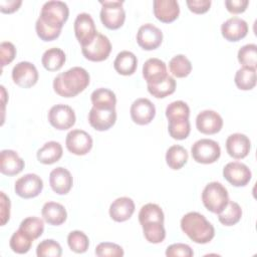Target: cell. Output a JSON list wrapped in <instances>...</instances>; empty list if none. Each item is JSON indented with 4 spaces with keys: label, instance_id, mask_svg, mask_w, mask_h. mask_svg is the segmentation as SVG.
<instances>
[{
    "label": "cell",
    "instance_id": "obj_24",
    "mask_svg": "<svg viewBox=\"0 0 257 257\" xmlns=\"http://www.w3.org/2000/svg\"><path fill=\"white\" fill-rule=\"evenodd\" d=\"M135 212V203L128 197L115 199L109 206V216L115 222L128 220Z\"/></svg>",
    "mask_w": 257,
    "mask_h": 257
},
{
    "label": "cell",
    "instance_id": "obj_18",
    "mask_svg": "<svg viewBox=\"0 0 257 257\" xmlns=\"http://www.w3.org/2000/svg\"><path fill=\"white\" fill-rule=\"evenodd\" d=\"M251 149L249 138L243 134L236 133L230 135L226 140V150L230 157L240 160L248 156Z\"/></svg>",
    "mask_w": 257,
    "mask_h": 257
},
{
    "label": "cell",
    "instance_id": "obj_8",
    "mask_svg": "<svg viewBox=\"0 0 257 257\" xmlns=\"http://www.w3.org/2000/svg\"><path fill=\"white\" fill-rule=\"evenodd\" d=\"M110 51V41L105 35L101 33H97L91 43L81 47V52L83 56L86 59L94 62L105 60L109 56Z\"/></svg>",
    "mask_w": 257,
    "mask_h": 257
},
{
    "label": "cell",
    "instance_id": "obj_51",
    "mask_svg": "<svg viewBox=\"0 0 257 257\" xmlns=\"http://www.w3.org/2000/svg\"><path fill=\"white\" fill-rule=\"evenodd\" d=\"M22 1L21 0H2L0 1V11L2 13H13L19 9L21 6Z\"/></svg>",
    "mask_w": 257,
    "mask_h": 257
},
{
    "label": "cell",
    "instance_id": "obj_3",
    "mask_svg": "<svg viewBox=\"0 0 257 257\" xmlns=\"http://www.w3.org/2000/svg\"><path fill=\"white\" fill-rule=\"evenodd\" d=\"M202 202L210 212L220 213L229 202L227 189L219 182H211L202 192Z\"/></svg>",
    "mask_w": 257,
    "mask_h": 257
},
{
    "label": "cell",
    "instance_id": "obj_7",
    "mask_svg": "<svg viewBox=\"0 0 257 257\" xmlns=\"http://www.w3.org/2000/svg\"><path fill=\"white\" fill-rule=\"evenodd\" d=\"M74 33L81 47L88 45L93 41L98 33L94 21L88 13H79L74 20Z\"/></svg>",
    "mask_w": 257,
    "mask_h": 257
},
{
    "label": "cell",
    "instance_id": "obj_6",
    "mask_svg": "<svg viewBox=\"0 0 257 257\" xmlns=\"http://www.w3.org/2000/svg\"><path fill=\"white\" fill-rule=\"evenodd\" d=\"M191 154L197 163L213 164L221 156V149L217 142L210 139H201L197 141L191 149Z\"/></svg>",
    "mask_w": 257,
    "mask_h": 257
},
{
    "label": "cell",
    "instance_id": "obj_1",
    "mask_svg": "<svg viewBox=\"0 0 257 257\" xmlns=\"http://www.w3.org/2000/svg\"><path fill=\"white\" fill-rule=\"evenodd\" d=\"M89 79V74L84 68L74 66L56 75L53 80V89L62 97H73L88 86Z\"/></svg>",
    "mask_w": 257,
    "mask_h": 257
},
{
    "label": "cell",
    "instance_id": "obj_23",
    "mask_svg": "<svg viewBox=\"0 0 257 257\" xmlns=\"http://www.w3.org/2000/svg\"><path fill=\"white\" fill-rule=\"evenodd\" d=\"M24 161L12 150H3L0 153V172L6 176H15L24 169Z\"/></svg>",
    "mask_w": 257,
    "mask_h": 257
},
{
    "label": "cell",
    "instance_id": "obj_40",
    "mask_svg": "<svg viewBox=\"0 0 257 257\" xmlns=\"http://www.w3.org/2000/svg\"><path fill=\"white\" fill-rule=\"evenodd\" d=\"M166 116L169 121L178 119H189L190 107L183 100L173 101L166 108Z\"/></svg>",
    "mask_w": 257,
    "mask_h": 257
},
{
    "label": "cell",
    "instance_id": "obj_46",
    "mask_svg": "<svg viewBox=\"0 0 257 257\" xmlns=\"http://www.w3.org/2000/svg\"><path fill=\"white\" fill-rule=\"evenodd\" d=\"M16 56V48L13 43L9 41H3L0 44V58H1V66L11 63Z\"/></svg>",
    "mask_w": 257,
    "mask_h": 257
},
{
    "label": "cell",
    "instance_id": "obj_17",
    "mask_svg": "<svg viewBox=\"0 0 257 257\" xmlns=\"http://www.w3.org/2000/svg\"><path fill=\"white\" fill-rule=\"evenodd\" d=\"M116 120L115 108L102 109L91 107L88 113V122L96 131L103 132L110 128Z\"/></svg>",
    "mask_w": 257,
    "mask_h": 257
},
{
    "label": "cell",
    "instance_id": "obj_41",
    "mask_svg": "<svg viewBox=\"0 0 257 257\" xmlns=\"http://www.w3.org/2000/svg\"><path fill=\"white\" fill-rule=\"evenodd\" d=\"M67 243L69 248L75 253H84L88 249V237L82 231H71L67 236Z\"/></svg>",
    "mask_w": 257,
    "mask_h": 257
},
{
    "label": "cell",
    "instance_id": "obj_10",
    "mask_svg": "<svg viewBox=\"0 0 257 257\" xmlns=\"http://www.w3.org/2000/svg\"><path fill=\"white\" fill-rule=\"evenodd\" d=\"M43 189V181L36 174H26L15 182V193L24 199L37 197Z\"/></svg>",
    "mask_w": 257,
    "mask_h": 257
},
{
    "label": "cell",
    "instance_id": "obj_29",
    "mask_svg": "<svg viewBox=\"0 0 257 257\" xmlns=\"http://www.w3.org/2000/svg\"><path fill=\"white\" fill-rule=\"evenodd\" d=\"M66 56L62 49L57 47H52L47 49L41 58L43 67L48 71L59 70L65 63Z\"/></svg>",
    "mask_w": 257,
    "mask_h": 257
},
{
    "label": "cell",
    "instance_id": "obj_44",
    "mask_svg": "<svg viewBox=\"0 0 257 257\" xmlns=\"http://www.w3.org/2000/svg\"><path fill=\"white\" fill-rule=\"evenodd\" d=\"M123 254V249L115 243L102 242L95 248V255L98 257H121Z\"/></svg>",
    "mask_w": 257,
    "mask_h": 257
},
{
    "label": "cell",
    "instance_id": "obj_21",
    "mask_svg": "<svg viewBox=\"0 0 257 257\" xmlns=\"http://www.w3.org/2000/svg\"><path fill=\"white\" fill-rule=\"evenodd\" d=\"M154 14L161 22H173L180 14L179 3L176 0H155Z\"/></svg>",
    "mask_w": 257,
    "mask_h": 257
},
{
    "label": "cell",
    "instance_id": "obj_33",
    "mask_svg": "<svg viewBox=\"0 0 257 257\" xmlns=\"http://www.w3.org/2000/svg\"><path fill=\"white\" fill-rule=\"evenodd\" d=\"M234 81L241 90H250L256 85V69L250 67H241L237 70Z\"/></svg>",
    "mask_w": 257,
    "mask_h": 257
},
{
    "label": "cell",
    "instance_id": "obj_31",
    "mask_svg": "<svg viewBox=\"0 0 257 257\" xmlns=\"http://www.w3.org/2000/svg\"><path fill=\"white\" fill-rule=\"evenodd\" d=\"M242 217V209L240 205L236 202L230 201L225 206V208L218 213V219L220 223L225 226H233L237 224Z\"/></svg>",
    "mask_w": 257,
    "mask_h": 257
},
{
    "label": "cell",
    "instance_id": "obj_39",
    "mask_svg": "<svg viewBox=\"0 0 257 257\" xmlns=\"http://www.w3.org/2000/svg\"><path fill=\"white\" fill-rule=\"evenodd\" d=\"M238 61L243 67L257 68V45L250 43L242 46L238 51Z\"/></svg>",
    "mask_w": 257,
    "mask_h": 257
},
{
    "label": "cell",
    "instance_id": "obj_43",
    "mask_svg": "<svg viewBox=\"0 0 257 257\" xmlns=\"http://www.w3.org/2000/svg\"><path fill=\"white\" fill-rule=\"evenodd\" d=\"M61 254L60 244L52 239L43 240L36 248V255L38 257H60Z\"/></svg>",
    "mask_w": 257,
    "mask_h": 257
},
{
    "label": "cell",
    "instance_id": "obj_47",
    "mask_svg": "<svg viewBox=\"0 0 257 257\" xmlns=\"http://www.w3.org/2000/svg\"><path fill=\"white\" fill-rule=\"evenodd\" d=\"M193 255H194V252L191 249V247L183 243L172 244L166 250V256L168 257H176V256L192 257Z\"/></svg>",
    "mask_w": 257,
    "mask_h": 257
},
{
    "label": "cell",
    "instance_id": "obj_26",
    "mask_svg": "<svg viewBox=\"0 0 257 257\" xmlns=\"http://www.w3.org/2000/svg\"><path fill=\"white\" fill-rule=\"evenodd\" d=\"M138 66V59L137 56L131 51H120L114 61L113 67L115 71L121 75H132L135 73Z\"/></svg>",
    "mask_w": 257,
    "mask_h": 257
},
{
    "label": "cell",
    "instance_id": "obj_2",
    "mask_svg": "<svg viewBox=\"0 0 257 257\" xmlns=\"http://www.w3.org/2000/svg\"><path fill=\"white\" fill-rule=\"evenodd\" d=\"M182 231L195 243H209L215 236L213 225L200 213L189 212L181 219Z\"/></svg>",
    "mask_w": 257,
    "mask_h": 257
},
{
    "label": "cell",
    "instance_id": "obj_11",
    "mask_svg": "<svg viewBox=\"0 0 257 257\" xmlns=\"http://www.w3.org/2000/svg\"><path fill=\"white\" fill-rule=\"evenodd\" d=\"M92 138L82 130L70 131L65 139L67 150L76 156L86 155L92 148Z\"/></svg>",
    "mask_w": 257,
    "mask_h": 257
},
{
    "label": "cell",
    "instance_id": "obj_32",
    "mask_svg": "<svg viewBox=\"0 0 257 257\" xmlns=\"http://www.w3.org/2000/svg\"><path fill=\"white\" fill-rule=\"evenodd\" d=\"M165 216L162 208L153 203H149L144 205L139 213V222L141 225L152 223V222H160L164 223Z\"/></svg>",
    "mask_w": 257,
    "mask_h": 257
},
{
    "label": "cell",
    "instance_id": "obj_28",
    "mask_svg": "<svg viewBox=\"0 0 257 257\" xmlns=\"http://www.w3.org/2000/svg\"><path fill=\"white\" fill-rule=\"evenodd\" d=\"M90 100L93 107L102 109L115 108L116 104V96L114 92L108 88L103 87L93 90L90 95Z\"/></svg>",
    "mask_w": 257,
    "mask_h": 257
},
{
    "label": "cell",
    "instance_id": "obj_34",
    "mask_svg": "<svg viewBox=\"0 0 257 257\" xmlns=\"http://www.w3.org/2000/svg\"><path fill=\"white\" fill-rule=\"evenodd\" d=\"M169 68L174 76L178 78H183L191 73L192 63L185 55L178 54L170 60Z\"/></svg>",
    "mask_w": 257,
    "mask_h": 257
},
{
    "label": "cell",
    "instance_id": "obj_15",
    "mask_svg": "<svg viewBox=\"0 0 257 257\" xmlns=\"http://www.w3.org/2000/svg\"><path fill=\"white\" fill-rule=\"evenodd\" d=\"M131 117L140 125L149 124L156 115L155 104L148 98H138L131 105Z\"/></svg>",
    "mask_w": 257,
    "mask_h": 257
},
{
    "label": "cell",
    "instance_id": "obj_36",
    "mask_svg": "<svg viewBox=\"0 0 257 257\" xmlns=\"http://www.w3.org/2000/svg\"><path fill=\"white\" fill-rule=\"evenodd\" d=\"M144 236L146 240L153 244L161 243L166 238V230L164 227V223L160 222H152L142 225Z\"/></svg>",
    "mask_w": 257,
    "mask_h": 257
},
{
    "label": "cell",
    "instance_id": "obj_45",
    "mask_svg": "<svg viewBox=\"0 0 257 257\" xmlns=\"http://www.w3.org/2000/svg\"><path fill=\"white\" fill-rule=\"evenodd\" d=\"M35 30L38 37L43 41H52L56 39L61 33V30L48 26L47 24L42 22L39 18L35 23Z\"/></svg>",
    "mask_w": 257,
    "mask_h": 257
},
{
    "label": "cell",
    "instance_id": "obj_48",
    "mask_svg": "<svg viewBox=\"0 0 257 257\" xmlns=\"http://www.w3.org/2000/svg\"><path fill=\"white\" fill-rule=\"evenodd\" d=\"M186 3L190 11L196 14L206 13L211 6V0H187Z\"/></svg>",
    "mask_w": 257,
    "mask_h": 257
},
{
    "label": "cell",
    "instance_id": "obj_22",
    "mask_svg": "<svg viewBox=\"0 0 257 257\" xmlns=\"http://www.w3.org/2000/svg\"><path fill=\"white\" fill-rule=\"evenodd\" d=\"M143 76L148 84H155L168 76L166 63L159 58L148 59L143 66Z\"/></svg>",
    "mask_w": 257,
    "mask_h": 257
},
{
    "label": "cell",
    "instance_id": "obj_25",
    "mask_svg": "<svg viewBox=\"0 0 257 257\" xmlns=\"http://www.w3.org/2000/svg\"><path fill=\"white\" fill-rule=\"evenodd\" d=\"M44 221L52 226H59L63 224L67 218L65 208L56 202H47L43 205L41 210Z\"/></svg>",
    "mask_w": 257,
    "mask_h": 257
},
{
    "label": "cell",
    "instance_id": "obj_16",
    "mask_svg": "<svg viewBox=\"0 0 257 257\" xmlns=\"http://www.w3.org/2000/svg\"><path fill=\"white\" fill-rule=\"evenodd\" d=\"M196 126L198 131L204 135H214L221 131L223 119L218 112L206 109L197 115Z\"/></svg>",
    "mask_w": 257,
    "mask_h": 257
},
{
    "label": "cell",
    "instance_id": "obj_27",
    "mask_svg": "<svg viewBox=\"0 0 257 257\" xmlns=\"http://www.w3.org/2000/svg\"><path fill=\"white\" fill-rule=\"evenodd\" d=\"M62 153L63 150L61 145L58 142L50 141L45 143L43 147L37 151L36 157L41 164L51 165L60 160Z\"/></svg>",
    "mask_w": 257,
    "mask_h": 257
},
{
    "label": "cell",
    "instance_id": "obj_30",
    "mask_svg": "<svg viewBox=\"0 0 257 257\" xmlns=\"http://www.w3.org/2000/svg\"><path fill=\"white\" fill-rule=\"evenodd\" d=\"M188 152L186 149L179 145L170 147L166 153L167 165L173 170H180L188 161Z\"/></svg>",
    "mask_w": 257,
    "mask_h": 257
},
{
    "label": "cell",
    "instance_id": "obj_37",
    "mask_svg": "<svg viewBox=\"0 0 257 257\" xmlns=\"http://www.w3.org/2000/svg\"><path fill=\"white\" fill-rule=\"evenodd\" d=\"M32 242L33 239L31 237H29L27 234L18 229L11 236L9 245L13 252L18 254H24L30 250Z\"/></svg>",
    "mask_w": 257,
    "mask_h": 257
},
{
    "label": "cell",
    "instance_id": "obj_5",
    "mask_svg": "<svg viewBox=\"0 0 257 257\" xmlns=\"http://www.w3.org/2000/svg\"><path fill=\"white\" fill-rule=\"evenodd\" d=\"M101 4L100 20L102 24L111 30L118 29L123 25L125 19V12L122 7L123 1H99Z\"/></svg>",
    "mask_w": 257,
    "mask_h": 257
},
{
    "label": "cell",
    "instance_id": "obj_14",
    "mask_svg": "<svg viewBox=\"0 0 257 257\" xmlns=\"http://www.w3.org/2000/svg\"><path fill=\"white\" fill-rule=\"evenodd\" d=\"M224 178L235 187L246 186L252 177L250 169L243 163L230 162L223 169Z\"/></svg>",
    "mask_w": 257,
    "mask_h": 257
},
{
    "label": "cell",
    "instance_id": "obj_42",
    "mask_svg": "<svg viewBox=\"0 0 257 257\" xmlns=\"http://www.w3.org/2000/svg\"><path fill=\"white\" fill-rule=\"evenodd\" d=\"M170 136L175 140H185L188 138L191 132V125L189 119L170 120L168 125Z\"/></svg>",
    "mask_w": 257,
    "mask_h": 257
},
{
    "label": "cell",
    "instance_id": "obj_4",
    "mask_svg": "<svg viewBox=\"0 0 257 257\" xmlns=\"http://www.w3.org/2000/svg\"><path fill=\"white\" fill-rule=\"evenodd\" d=\"M68 15L69 9L66 3L62 1H48L43 4L38 18L48 26L61 30L68 19Z\"/></svg>",
    "mask_w": 257,
    "mask_h": 257
},
{
    "label": "cell",
    "instance_id": "obj_13",
    "mask_svg": "<svg viewBox=\"0 0 257 257\" xmlns=\"http://www.w3.org/2000/svg\"><path fill=\"white\" fill-rule=\"evenodd\" d=\"M163 41V32L154 24L142 25L137 33V42L145 50L157 49Z\"/></svg>",
    "mask_w": 257,
    "mask_h": 257
},
{
    "label": "cell",
    "instance_id": "obj_35",
    "mask_svg": "<svg viewBox=\"0 0 257 257\" xmlns=\"http://www.w3.org/2000/svg\"><path fill=\"white\" fill-rule=\"evenodd\" d=\"M149 92L156 98H164L176 90V80L168 75L162 81L155 84H148Z\"/></svg>",
    "mask_w": 257,
    "mask_h": 257
},
{
    "label": "cell",
    "instance_id": "obj_20",
    "mask_svg": "<svg viewBox=\"0 0 257 257\" xmlns=\"http://www.w3.org/2000/svg\"><path fill=\"white\" fill-rule=\"evenodd\" d=\"M221 32L226 40L239 41L247 35L248 24L239 17H232L222 24Z\"/></svg>",
    "mask_w": 257,
    "mask_h": 257
},
{
    "label": "cell",
    "instance_id": "obj_12",
    "mask_svg": "<svg viewBox=\"0 0 257 257\" xmlns=\"http://www.w3.org/2000/svg\"><path fill=\"white\" fill-rule=\"evenodd\" d=\"M12 79L18 86L29 88L36 84L38 80V71L35 65L31 62L21 61L13 67Z\"/></svg>",
    "mask_w": 257,
    "mask_h": 257
},
{
    "label": "cell",
    "instance_id": "obj_9",
    "mask_svg": "<svg viewBox=\"0 0 257 257\" xmlns=\"http://www.w3.org/2000/svg\"><path fill=\"white\" fill-rule=\"evenodd\" d=\"M74 110L66 104L53 105L48 111V120L50 124L59 131L70 128L75 123Z\"/></svg>",
    "mask_w": 257,
    "mask_h": 257
},
{
    "label": "cell",
    "instance_id": "obj_38",
    "mask_svg": "<svg viewBox=\"0 0 257 257\" xmlns=\"http://www.w3.org/2000/svg\"><path fill=\"white\" fill-rule=\"evenodd\" d=\"M19 229L33 240L39 238L44 231L43 220L37 217H27L19 225Z\"/></svg>",
    "mask_w": 257,
    "mask_h": 257
},
{
    "label": "cell",
    "instance_id": "obj_19",
    "mask_svg": "<svg viewBox=\"0 0 257 257\" xmlns=\"http://www.w3.org/2000/svg\"><path fill=\"white\" fill-rule=\"evenodd\" d=\"M49 184L51 189L58 195H66L73 184L70 172L62 167H57L50 172Z\"/></svg>",
    "mask_w": 257,
    "mask_h": 257
},
{
    "label": "cell",
    "instance_id": "obj_49",
    "mask_svg": "<svg viewBox=\"0 0 257 257\" xmlns=\"http://www.w3.org/2000/svg\"><path fill=\"white\" fill-rule=\"evenodd\" d=\"M249 4L248 0H226L225 6L230 13L239 14L243 13Z\"/></svg>",
    "mask_w": 257,
    "mask_h": 257
},
{
    "label": "cell",
    "instance_id": "obj_50",
    "mask_svg": "<svg viewBox=\"0 0 257 257\" xmlns=\"http://www.w3.org/2000/svg\"><path fill=\"white\" fill-rule=\"evenodd\" d=\"M0 204H1V225H5L10 218V200L4 192L0 193Z\"/></svg>",
    "mask_w": 257,
    "mask_h": 257
}]
</instances>
